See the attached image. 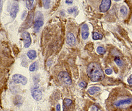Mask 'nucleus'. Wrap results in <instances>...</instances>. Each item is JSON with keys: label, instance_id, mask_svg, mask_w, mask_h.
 I'll use <instances>...</instances> for the list:
<instances>
[{"label": "nucleus", "instance_id": "ddd939ff", "mask_svg": "<svg viewBox=\"0 0 132 111\" xmlns=\"http://www.w3.org/2000/svg\"><path fill=\"white\" fill-rule=\"evenodd\" d=\"M27 57H29L30 59H31V60L35 59L36 58V57H37L36 51L34 50L29 51L27 52Z\"/></svg>", "mask_w": 132, "mask_h": 111}, {"label": "nucleus", "instance_id": "20e7f679", "mask_svg": "<svg viewBox=\"0 0 132 111\" xmlns=\"http://www.w3.org/2000/svg\"><path fill=\"white\" fill-rule=\"evenodd\" d=\"M13 81L16 84H21L23 85H26L27 84V79L25 76L19 74H16L12 76Z\"/></svg>", "mask_w": 132, "mask_h": 111}, {"label": "nucleus", "instance_id": "a878e982", "mask_svg": "<svg viewBox=\"0 0 132 111\" xmlns=\"http://www.w3.org/2000/svg\"><path fill=\"white\" fill-rule=\"evenodd\" d=\"M128 84H130V86H132V74L130 76V78L128 79Z\"/></svg>", "mask_w": 132, "mask_h": 111}, {"label": "nucleus", "instance_id": "f03ea898", "mask_svg": "<svg viewBox=\"0 0 132 111\" xmlns=\"http://www.w3.org/2000/svg\"><path fill=\"white\" fill-rule=\"evenodd\" d=\"M32 96L36 101H40L42 97V92L38 86L35 85L31 89Z\"/></svg>", "mask_w": 132, "mask_h": 111}, {"label": "nucleus", "instance_id": "412c9836", "mask_svg": "<svg viewBox=\"0 0 132 111\" xmlns=\"http://www.w3.org/2000/svg\"><path fill=\"white\" fill-rule=\"evenodd\" d=\"M50 3H51V1H50V0H48V1H45V0H44V1H42L43 6H44V8L46 9H48L50 8Z\"/></svg>", "mask_w": 132, "mask_h": 111}, {"label": "nucleus", "instance_id": "f257e3e1", "mask_svg": "<svg viewBox=\"0 0 132 111\" xmlns=\"http://www.w3.org/2000/svg\"><path fill=\"white\" fill-rule=\"evenodd\" d=\"M87 72L91 81L94 82H101L104 79L105 76L104 72L101 67L97 63H91L88 65Z\"/></svg>", "mask_w": 132, "mask_h": 111}, {"label": "nucleus", "instance_id": "cd10ccee", "mask_svg": "<svg viewBox=\"0 0 132 111\" xmlns=\"http://www.w3.org/2000/svg\"><path fill=\"white\" fill-rule=\"evenodd\" d=\"M65 3H67V4L71 5L73 3V1H68V0H67V1H65Z\"/></svg>", "mask_w": 132, "mask_h": 111}, {"label": "nucleus", "instance_id": "c85d7f7f", "mask_svg": "<svg viewBox=\"0 0 132 111\" xmlns=\"http://www.w3.org/2000/svg\"><path fill=\"white\" fill-rule=\"evenodd\" d=\"M26 14H27V11H24V13L23 14V16H22V19H25V17L26 16Z\"/></svg>", "mask_w": 132, "mask_h": 111}, {"label": "nucleus", "instance_id": "f8f14e48", "mask_svg": "<svg viewBox=\"0 0 132 111\" xmlns=\"http://www.w3.org/2000/svg\"><path fill=\"white\" fill-rule=\"evenodd\" d=\"M13 102H14L15 105L19 107V106H21V105L23 104V97L21 96H20V95H17V96L15 97V99H14Z\"/></svg>", "mask_w": 132, "mask_h": 111}, {"label": "nucleus", "instance_id": "b1692460", "mask_svg": "<svg viewBox=\"0 0 132 111\" xmlns=\"http://www.w3.org/2000/svg\"><path fill=\"white\" fill-rule=\"evenodd\" d=\"M79 86L80 87H81V88H85L87 86V83L85 82H83V81H82L79 83Z\"/></svg>", "mask_w": 132, "mask_h": 111}, {"label": "nucleus", "instance_id": "1a4fd4ad", "mask_svg": "<svg viewBox=\"0 0 132 111\" xmlns=\"http://www.w3.org/2000/svg\"><path fill=\"white\" fill-rule=\"evenodd\" d=\"M67 44H69L70 46H75L76 44V38L74 36L73 34H72L71 32H69L67 34L66 37Z\"/></svg>", "mask_w": 132, "mask_h": 111}, {"label": "nucleus", "instance_id": "6e6552de", "mask_svg": "<svg viewBox=\"0 0 132 111\" xmlns=\"http://www.w3.org/2000/svg\"><path fill=\"white\" fill-rule=\"evenodd\" d=\"M19 5L16 2H14L11 6L10 11V16L13 19H15L17 17V14L19 11Z\"/></svg>", "mask_w": 132, "mask_h": 111}, {"label": "nucleus", "instance_id": "6ab92c4d", "mask_svg": "<svg viewBox=\"0 0 132 111\" xmlns=\"http://www.w3.org/2000/svg\"><path fill=\"white\" fill-rule=\"evenodd\" d=\"M120 12L124 16H126L128 14V8L125 5H122L120 8Z\"/></svg>", "mask_w": 132, "mask_h": 111}, {"label": "nucleus", "instance_id": "dca6fc26", "mask_svg": "<svg viewBox=\"0 0 132 111\" xmlns=\"http://www.w3.org/2000/svg\"><path fill=\"white\" fill-rule=\"evenodd\" d=\"M114 62H115V63L117 66H119L120 67H123V65H124L123 61H122V59H120L119 57H115V58H114Z\"/></svg>", "mask_w": 132, "mask_h": 111}, {"label": "nucleus", "instance_id": "423d86ee", "mask_svg": "<svg viewBox=\"0 0 132 111\" xmlns=\"http://www.w3.org/2000/svg\"><path fill=\"white\" fill-rule=\"evenodd\" d=\"M111 5V1L110 0H103L99 7V10L101 13H106L108 10Z\"/></svg>", "mask_w": 132, "mask_h": 111}, {"label": "nucleus", "instance_id": "4468645a", "mask_svg": "<svg viewBox=\"0 0 132 111\" xmlns=\"http://www.w3.org/2000/svg\"><path fill=\"white\" fill-rule=\"evenodd\" d=\"M99 91H101V88L99 87H97V86H95V87L90 88L88 90V92L90 95H94L95 93Z\"/></svg>", "mask_w": 132, "mask_h": 111}, {"label": "nucleus", "instance_id": "9d476101", "mask_svg": "<svg viewBox=\"0 0 132 111\" xmlns=\"http://www.w3.org/2000/svg\"><path fill=\"white\" fill-rule=\"evenodd\" d=\"M89 36V28L87 24H83L81 26V37L83 40H87Z\"/></svg>", "mask_w": 132, "mask_h": 111}, {"label": "nucleus", "instance_id": "4be33fe9", "mask_svg": "<svg viewBox=\"0 0 132 111\" xmlns=\"http://www.w3.org/2000/svg\"><path fill=\"white\" fill-rule=\"evenodd\" d=\"M97 51L99 54H101V55L104 54L105 53H106V50H105V49L103 47H101V46L97 47Z\"/></svg>", "mask_w": 132, "mask_h": 111}, {"label": "nucleus", "instance_id": "0eeeda50", "mask_svg": "<svg viewBox=\"0 0 132 111\" xmlns=\"http://www.w3.org/2000/svg\"><path fill=\"white\" fill-rule=\"evenodd\" d=\"M132 98H127L124 99H120L118 101H116L114 103V105L116 107H119L121 106H124L126 105H132Z\"/></svg>", "mask_w": 132, "mask_h": 111}, {"label": "nucleus", "instance_id": "2eb2a0df", "mask_svg": "<svg viewBox=\"0 0 132 111\" xmlns=\"http://www.w3.org/2000/svg\"><path fill=\"white\" fill-rule=\"evenodd\" d=\"M34 2V1H33V0H27V1H26L25 3L27 8L28 9H29V10L32 9V7H33Z\"/></svg>", "mask_w": 132, "mask_h": 111}, {"label": "nucleus", "instance_id": "9b49d317", "mask_svg": "<svg viewBox=\"0 0 132 111\" xmlns=\"http://www.w3.org/2000/svg\"><path fill=\"white\" fill-rule=\"evenodd\" d=\"M44 24L42 19H37L35 20L34 24V30L36 32H38L42 26Z\"/></svg>", "mask_w": 132, "mask_h": 111}, {"label": "nucleus", "instance_id": "7ed1b4c3", "mask_svg": "<svg viewBox=\"0 0 132 111\" xmlns=\"http://www.w3.org/2000/svg\"><path fill=\"white\" fill-rule=\"evenodd\" d=\"M58 79L66 85H71L72 82L71 77L67 72H61L59 74Z\"/></svg>", "mask_w": 132, "mask_h": 111}, {"label": "nucleus", "instance_id": "39448f33", "mask_svg": "<svg viewBox=\"0 0 132 111\" xmlns=\"http://www.w3.org/2000/svg\"><path fill=\"white\" fill-rule=\"evenodd\" d=\"M22 39H23V42H24L25 47V48L29 47L32 44V39L30 35L28 32H24L22 34Z\"/></svg>", "mask_w": 132, "mask_h": 111}, {"label": "nucleus", "instance_id": "5701e85b", "mask_svg": "<svg viewBox=\"0 0 132 111\" xmlns=\"http://www.w3.org/2000/svg\"><path fill=\"white\" fill-rule=\"evenodd\" d=\"M77 7H71V8L68 9V10H67V12L69 13V14H72V13H73L75 12L76 11H77Z\"/></svg>", "mask_w": 132, "mask_h": 111}, {"label": "nucleus", "instance_id": "393cba45", "mask_svg": "<svg viewBox=\"0 0 132 111\" xmlns=\"http://www.w3.org/2000/svg\"><path fill=\"white\" fill-rule=\"evenodd\" d=\"M105 73L107 75H110V74H111L112 73V70L111 68H108L105 70Z\"/></svg>", "mask_w": 132, "mask_h": 111}, {"label": "nucleus", "instance_id": "f3484780", "mask_svg": "<svg viewBox=\"0 0 132 111\" xmlns=\"http://www.w3.org/2000/svg\"><path fill=\"white\" fill-rule=\"evenodd\" d=\"M38 64L37 62H34L33 63H32L29 67L30 71H31V72L35 71L38 68Z\"/></svg>", "mask_w": 132, "mask_h": 111}, {"label": "nucleus", "instance_id": "bb28decb", "mask_svg": "<svg viewBox=\"0 0 132 111\" xmlns=\"http://www.w3.org/2000/svg\"><path fill=\"white\" fill-rule=\"evenodd\" d=\"M61 111V106L59 104H58L56 105V111Z\"/></svg>", "mask_w": 132, "mask_h": 111}, {"label": "nucleus", "instance_id": "aec40b11", "mask_svg": "<svg viewBox=\"0 0 132 111\" xmlns=\"http://www.w3.org/2000/svg\"><path fill=\"white\" fill-rule=\"evenodd\" d=\"M72 101H71L70 99L68 98H65L63 100V105H65V107H69L72 104Z\"/></svg>", "mask_w": 132, "mask_h": 111}, {"label": "nucleus", "instance_id": "a211bd4d", "mask_svg": "<svg viewBox=\"0 0 132 111\" xmlns=\"http://www.w3.org/2000/svg\"><path fill=\"white\" fill-rule=\"evenodd\" d=\"M92 38L94 40H101L103 38V36L101 34H99L97 32H94L93 34H92Z\"/></svg>", "mask_w": 132, "mask_h": 111}]
</instances>
